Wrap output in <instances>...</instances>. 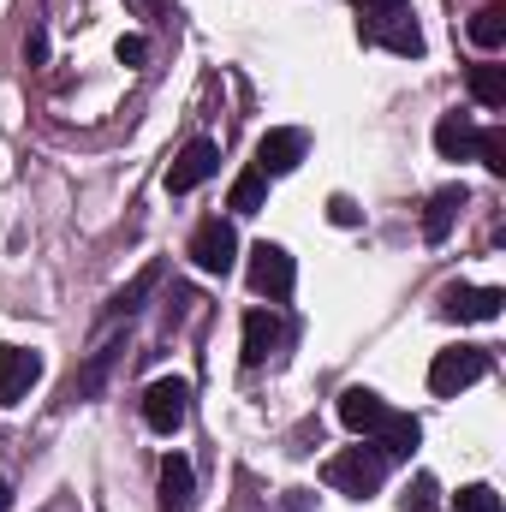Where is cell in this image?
Returning <instances> with one entry per match:
<instances>
[{
    "label": "cell",
    "instance_id": "obj_1",
    "mask_svg": "<svg viewBox=\"0 0 506 512\" xmlns=\"http://www.w3.org/2000/svg\"><path fill=\"white\" fill-rule=\"evenodd\" d=\"M322 483H328L334 495H346V501H376L381 483H387V459H381L370 441H364V447H346V453H334V459L322 465Z\"/></svg>",
    "mask_w": 506,
    "mask_h": 512
},
{
    "label": "cell",
    "instance_id": "obj_2",
    "mask_svg": "<svg viewBox=\"0 0 506 512\" xmlns=\"http://www.w3.org/2000/svg\"><path fill=\"white\" fill-rule=\"evenodd\" d=\"M483 376H489V352L483 346H447L429 364V393L435 399H459L465 387H477Z\"/></svg>",
    "mask_w": 506,
    "mask_h": 512
},
{
    "label": "cell",
    "instance_id": "obj_3",
    "mask_svg": "<svg viewBox=\"0 0 506 512\" xmlns=\"http://www.w3.org/2000/svg\"><path fill=\"white\" fill-rule=\"evenodd\" d=\"M185 417H191V382L185 376H155L143 387V423L155 435H179Z\"/></svg>",
    "mask_w": 506,
    "mask_h": 512
},
{
    "label": "cell",
    "instance_id": "obj_4",
    "mask_svg": "<svg viewBox=\"0 0 506 512\" xmlns=\"http://www.w3.org/2000/svg\"><path fill=\"white\" fill-rule=\"evenodd\" d=\"M292 286H298V262L286 245H251V292L256 298H268V304H286L292 298Z\"/></svg>",
    "mask_w": 506,
    "mask_h": 512
},
{
    "label": "cell",
    "instance_id": "obj_5",
    "mask_svg": "<svg viewBox=\"0 0 506 512\" xmlns=\"http://www.w3.org/2000/svg\"><path fill=\"white\" fill-rule=\"evenodd\" d=\"M501 304H506L501 286H465V280L441 286V298H435V310H441L447 322H495Z\"/></svg>",
    "mask_w": 506,
    "mask_h": 512
},
{
    "label": "cell",
    "instance_id": "obj_6",
    "mask_svg": "<svg viewBox=\"0 0 506 512\" xmlns=\"http://www.w3.org/2000/svg\"><path fill=\"white\" fill-rule=\"evenodd\" d=\"M191 262L203 268V274H233V262H239V233H233V221H203L197 233H191Z\"/></svg>",
    "mask_w": 506,
    "mask_h": 512
},
{
    "label": "cell",
    "instance_id": "obj_7",
    "mask_svg": "<svg viewBox=\"0 0 506 512\" xmlns=\"http://www.w3.org/2000/svg\"><path fill=\"white\" fill-rule=\"evenodd\" d=\"M215 167H221V149H215L209 137H191V143L173 155V167H167V191L185 197V191H197L203 179H215Z\"/></svg>",
    "mask_w": 506,
    "mask_h": 512
},
{
    "label": "cell",
    "instance_id": "obj_8",
    "mask_svg": "<svg viewBox=\"0 0 506 512\" xmlns=\"http://www.w3.org/2000/svg\"><path fill=\"white\" fill-rule=\"evenodd\" d=\"M304 149H310V137L298 126L262 131V143H256V173H262V179H280V173H292V167L304 161Z\"/></svg>",
    "mask_w": 506,
    "mask_h": 512
},
{
    "label": "cell",
    "instance_id": "obj_9",
    "mask_svg": "<svg viewBox=\"0 0 506 512\" xmlns=\"http://www.w3.org/2000/svg\"><path fill=\"white\" fill-rule=\"evenodd\" d=\"M387 417H393V405L381 399L376 387H346V393H340V423H346L352 435H364V441H370V435L387 429Z\"/></svg>",
    "mask_w": 506,
    "mask_h": 512
},
{
    "label": "cell",
    "instance_id": "obj_10",
    "mask_svg": "<svg viewBox=\"0 0 506 512\" xmlns=\"http://www.w3.org/2000/svg\"><path fill=\"white\" fill-rule=\"evenodd\" d=\"M358 30L387 48V54H405V60H417L423 54V30H417V18H405V12H387V18H358Z\"/></svg>",
    "mask_w": 506,
    "mask_h": 512
},
{
    "label": "cell",
    "instance_id": "obj_11",
    "mask_svg": "<svg viewBox=\"0 0 506 512\" xmlns=\"http://www.w3.org/2000/svg\"><path fill=\"white\" fill-rule=\"evenodd\" d=\"M36 382H42V352L6 346V352H0V405H18Z\"/></svg>",
    "mask_w": 506,
    "mask_h": 512
},
{
    "label": "cell",
    "instance_id": "obj_12",
    "mask_svg": "<svg viewBox=\"0 0 506 512\" xmlns=\"http://www.w3.org/2000/svg\"><path fill=\"white\" fill-rule=\"evenodd\" d=\"M286 346V322L274 310H245V364H268L274 352Z\"/></svg>",
    "mask_w": 506,
    "mask_h": 512
},
{
    "label": "cell",
    "instance_id": "obj_13",
    "mask_svg": "<svg viewBox=\"0 0 506 512\" xmlns=\"http://www.w3.org/2000/svg\"><path fill=\"white\" fill-rule=\"evenodd\" d=\"M191 495H197V471L185 453H167L161 459V512H191Z\"/></svg>",
    "mask_w": 506,
    "mask_h": 512
},
{
    "label": "cell",
    "instance_id": "obj_14",
    "mask_svg": "<svg viewBox=\"0 0 506 512\" xmlns=\"http://www.w3.org/2000/svg\"><path fill=\"white\" fill-rule=\"evenodd\" d=\"M471 203V191L465 185H441L435 197H429V209H423V239L429 245H441L447 233H453V221H459V209Z\"/></svg>",
    "mask_w": 506,
    "mask_h": 512
},
{
    "label": "cell",
    "instance_id": "obj_15",
    "mask_svg": "<svg viewBox=\"0 0 506 512\" xmlns=\"http://www.w3.org/2000/svg\"><path fill=\"white\" fill-rule=\"evenodd\" d=\"M417 441H423V423H417V417H399V411L387 417V429H381V435H370V447H376L387 465L411 459V453H417Z\"/></svg>",
    "mask_w": 506,
    "mask_h": 512
},
{
    "label": "cell",
    "instance_id": "obj_16",
    "mask_svg": "<svg viewBox=\"0 0 506 512\" xmlns=\"http://www.w3.org/2000/svg\"><path fill=\"white\" fill-rule=\"evenodd\" d=\"M435 149H441V161H471V149H477V126H471V114H441V126H435Z\"/></svg>",
    "mask_w": 506,
    "mask_h": 512
},
{
    "label": "cell",
    "instance_id": "obj_17",
    "mask_svg": "<svg viewBox=\"0 0 506 512\" xmlns=\"http://www.w3.org/2000/svg\"><path fill=\"white\" fill-rule=\"evenodd\" d=\"M155 286H161V262H149V268H143L131 286H120V292L108 298V322H120V316H137V310H143V298H149Z\"/></svg>",
    "mask_w": 506,
    "mask_h": 512
},
{
    "label": "cell",
    "instance_id": "obj_18",
    "mask_svg": "<svg viewBox=\"0 0 506 512\" xmlns=\"http://www.w3.org/2000/svg\"><path fill=\"white\" fill-rule=\"evenodd\" d=\"M262 203H268V179H262L256 167H245V173L233 179V191H227V209H233V215H256Z\"/></svg>",
    "mask_w": 506,
    "mask_h": 512
},
{
    "label": "cell",
    "instance_id": "obj_19",
    "mask_svg": "<svg viewBox=\"0 0 506 512\" xmlns=\"http://www.w3.org/2000/svg\"><path fill=\"white\" fill-rule=\"evenodd\" d=\"M114 358H120V346H96V352H90V364H84V370L72 376V399H90L96 387L108 382V370H114Z\"/></svg>",
    "mask_w": 506,
    "mask_h": 512
},
{
    "label": "cell",
    "instance_id": "obj_20",
    "mask_svg": "<svg viewBox=\"0 0 506 512\" xmlns=\"http://www.w3.org/2000/svg\"><path fill=\"white\" fill-rule=\"evenodd\" d=\"M471 96H477L483 108H506V66H495V60L471 66Z\"/></svg>",
    "mask_w": 506,
    "mask_h": 512
},
{
    "label": "cell",
    "instance_id": "obj_21",
    "mask_svg": "<svg viewBox=\"0 0 506 512\" xmlns=\"http://www.w3.org/2000/svg\"><path fill=\"white\" fill-rule=\"evenodd\" d=\"M471 42L483 48V54H495L506 42V6H483V12H471Z\"/></svg>",
    "mask_w": 506,
    "mask_h": 512
},
{
    "label": "cell",
    "instance_id": "obj_22",
    "mask_svg": "<svg viewBox=\"0 0 506 512\" xmlns=\"http://www.w3.org/2000/svg\"><path fill=\"white\" fill-rule=\"evenodd\" d=\"M471 155H477L489 173H506V131L501 126H483V131H477V149H471Z\"/></svg>",
    "mask_w": 506,
    "mask_h": 512
},
{
    "label": "cell",
    "instance_id": "obj_23",
    "mask_svg": "<svg viewBox=\"0 0 506 512\" xmlns=\"http://www.w3.org/2000/svg\"><path fill=\"white\" fill-rule=\"evenodd\" d=\"M453 507H459V512H501V495H495L489 483H465Z\"/></svg>",
    "mask_w": 506,
    "mask_h": 512
},
{
    "label": "cell",
    "instance_id": "obj_24",
    "mask_svg": "<svg viewBox=\"0 0 506 512\" xmlns=\"http://www.w3.org/2000/svg\"><path fill=\"white\" fill-rule=\"evenodd\" d=\"M441 501V483L435 477H411V489H405V512H429Z\"/></svg>",
    "mask_w": 506,
    "mask_h": 512
},
{
    "label": "cell",
    "instance_id": "obj_25",
    "mask_svg": "<svg viewBox=\"0 0 506 512\" xmlns=\"http://www.w3.org/2000/svg\"><path fill=\"white\" fill-rule=\"evenodd\" d=\"M328 221L334 227H358V203L352 197H328Z\"/></svg>",
    "mask_w": 506,
    "mask_h": 512
},
{
    "label": "cell",
    "instance_id": "obj_26",
    "mask_svg": "<svg viewBox=\"0 0 506 512\" xmlns=\"http://www.w3.org/2000/svg\"><path fill=\"white\" fill-rule=\"evenodd\" d=\"M149 60V42L143 36H120V66H143Z\"/></svg>",
    "mask_w": 506,
    "mask_h": 512
},
{
    "label": "cell",
    "instance_id": "obj_27",
    "mask_svg": "<svg viewBox=\"0 0 506 512\" xmlns=\"http://www.w3.org/2000/svg\"><path fill=\"white\" fill-rule=\"evenodd\" d=\"M364 18H387V12H405V0H358Z\"/></svg>",
    "mask_w": 506,
    "mask_h": 512
},
{
    "label": "cell",
    "instance_id": "obj_28",
    "mask_svg": "<svg viewBox=\"0 0 506 512\" xmlns=\"http://www.w3.org/2000/svg\"><path fill=\"white\" fill-rule=\"evenodd\" d=\"M24 54H30V60H48V36H42V30H30V42H24Z\"/></svg>",
    "mask_w": 506,
    "mask_h": 512
},
{
    "label": "cell",
    "instance_id": "obj_29",
    "mask_svg": "<svg viewBox=\"0 0 506 512\" xmlns=\"http://www.w3.org/2000/svg\"><path fill=\"white\" fill-rule=\"evenodd\" d=\"M12 507V489H6V483H0V512Z\"/></svg>",
    "mask_w": 506,
    "mask_h": 512
},
{
    "label": "cell",
    "instance_id": "obj_30",
    "mask_svg": "<svg viewBox=\"0 0 506 512\" xmlns=\"http://www.w3.org/2000/svg\"><path fill=\"white\" fill-rule=\"evenodd\" d=\"M143 6H161V0H143Z\"/></svg>",
    "mask_w": 506,
    "mask_h": 512
}]
</instances>
